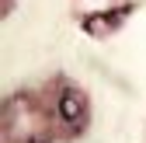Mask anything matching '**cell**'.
<instances>
[{
  "label": "cell",
  "mask_w": 146,
  "mask_h": 143,
  "mask_svg": "<svg viewBox=\"0 0 146 143\" xmlns=\"http://www.w3.org/2000/svg\"><path fill=\"white\" fill-rule=\"evenodd\" d=\"M0 140L4 143H59L52 112L38 84H21L4 94L0 105Z\"/></svg>",
  "instance_id": "6da1fadb"
},
{
  "label": "cell",
  "mask_w": 146,
  "mask_h": 143,
  "mask_svg": "<svg viewBox=\"0 0 146 143\" xmlns=\"http://www.w3.org/2000/svg\"><path fill=\"white\" fill-rule=\"evenodd\" d=\"M38 91L52 112V122H56V133H59V143H80L90 126H94V101H90V91L77 80L56 70L38 80Z\"/></svg>",
  "instance_id": "7a4b0ae2"
},
{
  "label": "cell",
  "mask_w": 146,
  "mask_h": 143,
  "mask_svg": "<svg viewBox=\"0 0 146 143\" xmlns=\"http://www.w3.org/2000/svg\"><path fill=\"white\" fill-rule=\"evenodd\" d=\"M143 7V0H84V4H73V21L87 39H111L118 35L129 17Z\"/></svg>",
  "instance_id": "3957f363"
},
{
  "label": "cell",
  "mask_w": 146,
  "mask_h": 143,
  "mask_svg": "<svg viewBox=\"0 0 146 143\" xmlns=\"http://www.w3.org/2000/svg\"><path fill=\"white\" fill-rule=\"evenodd\" d=\"M14 4H17V0H7V4H4V14L11 17V11H14Z\"/></svg>",
  "instance_id": "277c9868"
},
{
  "label": "cell",
  "mask_w": 146,
  "mask_h": 143,
  "mask_svg": "<svg viewBox=\"0 0 146 143\" xmlns=\"http://www.w3.org/2000/svg\"><path fill=\"white\" fill-rule=\"evenodd\" d=\"M73 4H84V0H73Z\"/></svg>",
  "instance_id": "5b68a950"
},
{
  "label": "cell",
  "mask_w": 146,
  "mask_h": 143,
  "mask_svg": "<svg viewBox=\"0 0 146 143\" xmlns=\"http://www.w3.org/2000/svg\"><path fill=\"white\" fill-rule=\"evenodd\" d=\"M143 136H146V126H143Z\"/></svg>",
  "instance_id": "8992f818"
}]
</instances>
